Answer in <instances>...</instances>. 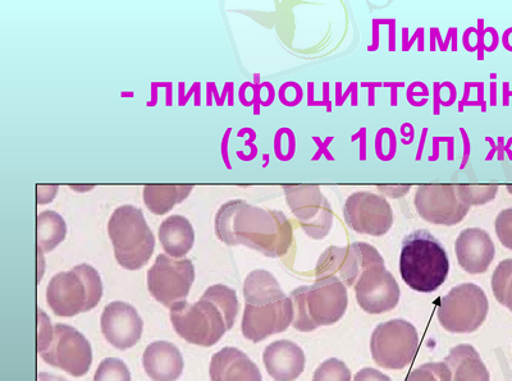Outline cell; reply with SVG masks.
<instances>
[{
    "instance_id": "cell-1",
    "label": "cell",
    "mask_w": 512,
    "mask_h": 381,
    "mask_svg": "<svg viewBox=\"0 0 512 381\" xmlns=\"http://www.w3.org/2000/svg\"><path fill=\"white\" fill-rule=\"evenodd\" d=\"M214 227L227 246H245L272 259L285 256L294 238L292 224L282 211L265 210L242 200L222 205Z\"/></svg>"
},
{
    "instance_id": "cell-2",
    "label": "cell",
    "mask_w": 512,
    "mask_h": 381,
    "mask_svg": "<svg viewBox=\"0 0 512 381\" xmlns=\"http://www.w3.org/2000/svg\"><path fill=\"white\" fill-rule=\"evenodd\" d=\"M239 306L232 288L216 284L209 287L196 304L182 301L171 307L172 325L186 342L212 347L235 325Z\"/></svg>"
},
{
    "instance_id": "cell-3",
    "label": "cell",
    "mask_w": 512,
    "mask_h": 381,
    "mask_svg": "<svg viewBox=\"0 0 512 381\" xmlns=\"http://www.w3.org/2000/svg\"><path fill=\"white\" fill-rule=\"evenodd\" d=\"M450 272L445 246L431 232L419 229L402 242L400 274L415 292L432 293L443 286Z\"/></svg>"
},
{
    "instance_id": "cell-4",
    "label": "cell",
    "mask_w": 512,
    "mask_h": 381,
    "mask_svg": "<svg viewBox=\"0 0 512 381\" xmlns=\"http://www.w3.org/2000/svg\"><path fill=\"white\" fill-rule=\"evenodd\" d=\"M290 298L294 305L292 327L303 333L336 324L349 305L346 286L336 278L317 279L313 286L296 288Z\"/></svg>"
},
{
    "instance_id": "cell-5",
    "label": "cell",
    "mask_w": 512,
    "mask_h": 381,
    "mask_svg": "<svg viewBox=\"0 0 512 381\" xmlns=\"http://www.w3.org/2000/svg\"><path fill=\"white\" fill-rule=\"evenodd\" d=\"M108 234L117 263L126 270H139L154 254L155 238L136 206L123 205L113 211L108 222Z\"/></svg>"
},
{
    "instance_id": "cell-6",
    "label": "cell",
    "mask_w": 512,
    "mask_h": 381,
    "mask_svg": "<svg viewBox=\"0 0 512 381\" xmlns=\"http://www.w3.org/2000/svg\"><path fill=\"white\" fill-rule=\"evenodd\" d=\"M103 297L102 278L93 266L80 264L70 272L54 275L48 284L47 301L57 316L72 318L98 306Z\"/></svg>"
},
{
    "instance_id": "cell-7",
    "label": "cell",
    "mask_w": 512,
    "mask_h": 381,
    "mask_svg": "<svg viewBox=\"0 0 512 381\" xmlns=\"http://www.w3.org/2000/svg\"><path fill=\"white\" fill-rule=\"evenodd\" d=\"M488 310V298L483 289L477 284L464 283L441 298L437 316L447 332L473 333L486 321Z\"/></svg>"
},
{
    "instance_id": "cell-8",
    "label": "cell",
    "mask_w": 512,
    "mask_h": 381,
    "mask_svg": "<svg viewBox=\"0 0 512 381\" xmlns=\"http://www.w3.org/2000/svg\"><path fill=\"white\" fill-rule=\"evenodd\" d=\"M418 350V330L404 319L379 324L370 341L373 360L388 370L405 369L414 361Z\"/></svg>"
},
{
    "instance_id": "cell-9",
    "label": "cell",
    "mask_w": 512,
    "mask_h": 381,
    "mask_svg": "<svg viewBox=\"0 0 512 381\" xmlns=\"http://www.w3.org/2000/svg\"><path fill=\"white\" fill-rule=\"evenodd\" d=\"M377 265H384V260L376 247L355 242L345 247H328L319 257L315 274L317 279L336 278L346 287H352L365 270Z\"/></svg>"
},
{
    "instance_id": "cell-10",
    "label": "cell",
    "mask_w": 512,
    "mask_h": 381,
    "mask_svg": "<svg viewBox=\"0 0 512 381\" xmlns=\"http://www.w3.org/2000/svg\"><path fill=\"white\" fill-rule=\"evenodd\" d=\"M194 280L195 266L191 260L162 254L148 272V289L154 300L171 309L186 301Z\"/></svg>"
},
{
    "instance_id": "cell-11",
    "label": "cell",
    "mask_w": 512,
    "mask_h": 381,
    "mask_svg": "<svg viewBox=\"0 0 512 381\" xmlns=\"http://www.w3.org/2000/svg\"><path fill=\"white\" fill-rule=\"evenodd\" d=\"M288 206L301 228L313 240H323L333 226V211L318 186H286Z\"/></svg>"
},
{
    "instance_id": "cell-12",
    "label": "cell",
    "mask_w": 512,
    "mask_h": 381,
    "mask_svg": "<svg viewBox=\"0 0 512 381\" xmlns=\"http://www.w3.org/2000/svg\"><path fill=\"white\" fill-rule=\"evenodd\" d=\"M40 356L47 364L76 378L88 374L93 362V350L85 335L64 324L54 327L52 342Z\"/></svg>"
},
{
    "instance_id": "cell-13",
    "label": "cell",
    "mask_w": 512,
    "mask_h": 381,
    "mask_svg": "<svg viewBox=\"0 0 512 381\" xmlns=\"http://www.w3.org/2000/svg\"><path fill=\"white\" fill-rule=\"evenodd\" d=\"M344 218L352 231L382 237L393 226V211L386 197L359 191L347 197Z\"/></svg>"
},
{
    "instance_id": "cell-14",
    "label": "cell",
    "mask_w": 512,
    "mask_h": 381,
    "mask_svg": "<svg viewBox=\"0 0 512 381\" xmlns=\"http://www.w3.org/2000/svg\"><path fill=\"white\" fill-rule=\"evenodd\" d=\"M420 218L425 222L452 227L463 222L470 206L461 201L456 186L423 185L418 187L414 200Z\"/></svg>"
},
{
    "instance_id": "cell-15",
    "label": "cell",
    "mask_w": 512,
    "mask_h": 381,
    "mask_svg": "<svg viewBox=\"0 0 512 381\" xmlns=\"http://www.w3.org/2000/svg\"><path fill=\"white\" fill-rule=\"evenodd\" d=\"M355 293L361 310L373 315L395 309L401 296L399 283L384 265L365 270L355 284Z\"/></svg>"
},
{
    "instance_id": "cell-16",
    "label": "cell",
    "mask_w": 512,
    "mask_h": 381,
    "mask_svg": "<svg viewBox=\"0 0 512 381\" xmlns=\"http://www.w3.org/2000/svg\"><path fill=\"white\" fill-rule=\"evenodd\" d=\"M294 321V305L290 297L264 306L246 305L242 316V334L259 343L273 334L283 333Z\"/></svg>"
},
{
    "instance_id": "cell-17",
    "label": "cell",
    "mask_w": 512,
    "mask_h": 381,
    "mask_svg": "<svg viewBox=\"0 0 512 381\" xmlns=\"http://www.w3.org/2000/svg\"><path fill=\"white\" fill-rule=\"evenodd\" d=\"M100 327L109 344L125 351L140 341L144 323L134 306L116 301L105 306Z\"/></svg>"
},
{
    "instance_id": "cell-18",
    "label": "cell",
    "mask_w": 512,
    "mask_h": 381,
    "mask_svg": "<svg viewBox=\"0 0 512 381\" xmlns=\"http://www.w3.org/2000/svg\"><path fill=\"white\" fill-rule=\"evenodd\" d=\"M457 261L466 273H486L496 255L495 243L482 228H468L455 243Z\"/></svg>"
},
{
    "instance_id": "cell-19",
    "label": "cell",
    "mask_w": 512,
    "mask_h": 381,
    "mask_svg": "<svg viewBox=\"0 0 512 381\" xmlns=\"http://www.w3.org/2000/svg\"><path fill=\"white\" fill-rule=\"evenodd\" d=\"M268 374L276 381H295L305 370V353L291 341L273 342L263 353Z\"/></svg>"
},
{
    "instance_id": "cell-20",
    "label": "cell",
    "mask_w": 512,
    "mask_h": 381,
    "mask_svg": "<svg viewBox=\"0 0 512 381\" xmlns=\"http://www.w3.org/2000/svg\"><path fill=\"white\" fill-rule=\"evenodd\" d=\"M212 381H262L259 367L246 353L226 347L212 357L209 367Z\"/></svg>"
},
{
    "instance_id": "cell-21",
    "label": "cell",
    "mask_w": 512,
    "mask_h": 381,
    "mask_svg": "<svg viewBox=\"0 0 512 381\" xmlns=\"http://www.w3.org/2000/svg\"><path fill=\"white\" fill-rule=\"evenodd\" d=\"M143 365L153 381H176L184 371L185 362L175 344L159 341L146 347Z\"/></svg>"
},
{
    "instance_id": "cell-22",
    "label": "cell",
    "mask_w": 512,
    "mask_h": 381,
    "mask_svg": "<svg viewBox=\"0 0 512 381\" xmlns=\"http://www.w3.org/2000/svg\"><path fill=\"white\" fill-rule=\"evenodd\" d=\"M159 241L173 259H184L195 243V231L189 219L172 215L159 227Z\"/></svg>"
},
{
    "instance_id": "cell-23",
    "label": "cell",
    "mask_w": 512,
    "mask_h": 381,
    "mask_svg": "<svg viewBox=\"0 0 512 381\" xmlns=\"http://www.w3.org/2000/svg\"><path fill=\"white\" fill-rule=\"evenodd\" d=\"M445 364L451 371L452 381H489L487 366L470 344L452 348Z\"/></svg>"
},
{
    "instance_id": "cell-24",
    "label": "cell",
    "mask_w": 512,
    "mask_h": 381,
    "mask_svg": "<svg viewBox=\"0 0 512 381\" xmlns=\"http://www.w3.org/2000/svg\"><path fill=\"white\" fill-rule=\"evenodd\" d=\"M244 297L246 305L264 306L286 298L280 283L267 270H254L245 279Z\"/></svg>"
},
{
    "instance_id": "cell-25",
    "label": "cell",
    "mask_w": 512,
    "mask_h": 381,
    "mask_svg": "<svg viewBox=\"0 0 512 381\" xmlns=\"http://www.w3.org/2000/svg\"><path fill=\"white\" fill-rule=\"evenodd\" d=\"M194 186H145L144 203L150 213L164 215L185 201Z\"/></svg>"
},
{
    "instance_id": "cell-26",
    "label": "cell",
    "mask_w": 512,
    "mask_h": 381,
    "mask_svg": "<svg viewBox=\"0 0 512 381\" xmlns=\"http://www.w3.org/2000/svg\"><path fill=\"white\" fill-rule=\"evenodd\" d=\"M67 234L66 222L56 211L47 210L38 215V249L41 254L52 252Z\"/></svg>"
},
{
    "instance_id": "cell-27",
    "label": "cell",
    "mask_w": 512,
    "mask_h": 381,
    "mask_svg": "<svg viewBox=\"0 0 512 381\" xmlns=\"http://www.w3.org/2000/svg\"><path fill=\"white\" fill-rule=\"evenodd\" d=\"M492 291L496 300L512 312V259L498 264L492 275Z\"/></svg>"
},
{
    "instance_id": "cell-28",
    "label": "cell",
    "mask_w": 512,
    "mask_h": 381,
    "mask_svg": "<svg viewBox=\"0 0 512 381\" xmlns=\"http://www.w3.org/2000/svg\"><path fill=\"white\" fill-rule=\"evenodd\" d=\"M457 195L461 201L468 206H478L489 203L495 199L498 191V186H469L460 185L456 186Z\"/></svg>"
},
{
    "instance_id": "cell-29",
    "label": "cell",
    "mask_w": 512,
    "mask_h": 381,
    "mask_svg": "<svg viewBox=\"0 0 512 381\" xmlns=\"http://www.w3.org/2000/svg\"><path fill=\"white\" fill-rule=\"evenodd\" d=\"M94 381H131V374L120 358L109 357L100 362Z\"/></svg>"
},
{
    "instance_id": "cell-30",
    "label": "cell",
    "mask_w": 512,
    "mask_h": 381,
    "mask_svg": "<svg viewBox=\"0 0 512 381\" xmlns=\"http://www.w3.org/2000/svg\"><path fill=\"white\" fill-rule=\"evenodd\" d=\"M313 381H351V371L345 362L329 358L315 370Z\"/></svg>"
},
{
    "instance_id": "cell-31",
    "label": "cell",
    "mask_w": 512,
    "mask_h": 381,
    "mask_svg": "<svg viewBox=\"0 0 512 381\" xmlns=\"http://www.w3.org/2000/svg\"><path fill=\"white\" fill-rule=\"evenodd\" d=\"M405 381H452V375L445 362H429L411 371Z\"/></svg>"
},
{
    "instance_id": "cell-32",
    "label": "cell",
    "mask_w": 512,
    "mask_h": 381,
    "mask_svg": "<svg viewBox=\"0 0 512 381\" xmlns=\"http://www.w3.org/2000/svg\"><path fill=\"white\" fill-rule=\"evenodd\" d=\"M498 240L512 251V208L502 210L495 222Z\"/></svg>"
},
{
    "instance_id": "cell-33",
    "label": "cell",
    "mask_w": 512,
    "mask_h": 381,
    "mask_svg": "<svg viewBox=\"0 0 512 381\" xmlns=\"http://www.w3.org/2000/svg\"><path fill=\"white\" fill-rule=\"evenodd\" d=\"M39 341L38 351L39 353L47 350L50 342H52L54 328L50 325L48 316L43 311L39 310Z\"/></svg>"
},
{
    "instance_id": "cell-34",
    "label": "cell",
    "mask_w": 512,
    "mask_h": 381,
    "mask_svg": "<svg viewBox=\"0 0 512 381\" xmlns=\"http://www.w3.org/2000/svg\"><path fill=\"white\" fill-rule=\"evenodd\" d=\"M354 381H392L388 378L387 375L381 373L376 369H372V367H367V369L360 370L358 374L355 375Z\"/></svg>"
},
{
    "instance_id": "cell-35",
    "label": "cell",
    "mask_w": 512,
    "mask_h": 381,
    "mask_svg": "<svg viewBox=\"0 0 512 381\" xmlns=\"http://www.w3.org/2000/svg\"><path fill=\"white\" fill-rule=\"evenodd\" d=\"M58 191L57 186H39L38 188V203L47 204L50 203L56 196Z\"/></svg>"
},
{
    "instance_id": "cell-36",
    "label": "cell",
    "mask_w": 512,
    "mask_h": 381,
    "mask_svg": "<svg viewBox=\"0 0 512 381\" xmlns=\"http://www.w3.org/2000/svg\"><path fill=\"white\" fill-rule=\"evenodd\" d=\"M379 191L384 192V194L388 196L397 197L404 196L405 194H408L410 190V186H396V187H390V186H378Z\"/></svg>"
},
{
    "instance_id": "cell-37",
    "label": "cell",
    "mask_w": 512,
    "mask_h": 381,
    "mask_svg": "<svg viewBox=\"0 0 512 381\" xmlns=\"http://www.w3.org/2000/svg\"><path fill=\"white\" fill-rule=\"evenodd\" d=\"M231 128L230 130H227L226 132V135H224V139H223V149H222V155H223V160H224V163H226V167L228 169H231V164H230V160H228V153H227V142H228V137H230V133H231Z\"/></svg>"
},
{
    "instance_id": "cell-38",
    "label": "cell",
    "mask_w": 512,
    "mask_h": 381,
    "mask_svg": "<svg viewBox=\"0 0 512 381\" xmlns=\"http://www.w3.org/2000/svg\"><path fill=\"white\" fill-rule=\"evenodd\" d=\"M507 191H509L510 194L512 195V185L507 186Z\"/></svg>"
}]
</instances>
